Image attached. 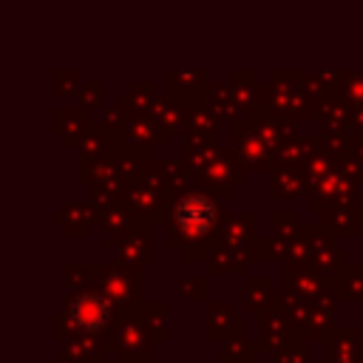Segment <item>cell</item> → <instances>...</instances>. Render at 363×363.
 <instances>
[{"label": "cell", "instance_id": "cell-1", "mask_svg": "<svg viewBox=\"0 0 363 363\" xmlns=\"http://www.w3.org/2000/svg\"><path fill=\"white\" fill-rule=\"evenodd\" d=\"M213 218H216V204L207 196H190L176 210V224L187 235H199V233L210 230Z\"/></svg>", "mask_w": 363, "mask_h": 363}, {"label": "cell", "instance_id": "cell-2", "mask_svg": "<svg viewBox=\"0 0 363 363\" xmlns=\"http://www.w3.org/2000/svg\"><path fill=\"white\" fill-rule=\"evenodd\" d=\"M71 320L82 329H99L108 320V303L99 295H82L71 306Z\"/></svg>", "mask_w": 363, "mask_h": 363}]
</instances>
